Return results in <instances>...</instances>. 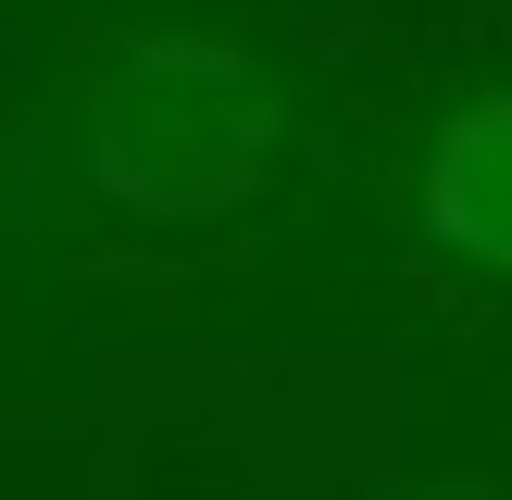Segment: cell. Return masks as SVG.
Returning <instances> with one entry per match:
<instances>
[{
    "label": "cell",
    "instance_id": "1",
    "mask_svg": "<svg viewBox=\"0 0 512 500\" xmlns=\"http://www.w3.org/2000/svg\"><path fill=\"white\" fill-rule=\"evenodd\" d=\"M75 150L125 225H225L275 163V88L238 38H138L88 88Z\"/></svg>",
    "mask_w": 512,
    "mask_h": 500
},
{
    "label": "cell",
    "instance_id": "2",
    "mask_svg": "<svg viewBox=\"0 0 512 500\" xmlns=\"http://www.w3.org/2000/svg\"><path fill=\"white\" fill-rule=\"evenodd\" d=\"M413 213L450 263L475 275H512V88L463 100V113L425 138V175H413Z\"/></svg>",
    "mask_w": 512,
    "mask_h": 500
}]
</instances>
